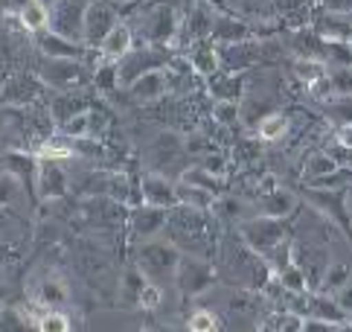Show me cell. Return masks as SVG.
Masks as SVG:
<instances>
[{
    "mask_svg": "<svg viewBox=\"0 0 352 332\" xmlns=\"http://www.w3.org/2000/svg\"><path fill=\"white\" fill-rule=\"evenodd\" d=\"M166 234L181 251L186 248L190 253L207 257V248L216 245V234H212V222L207 219V210H192L175 204L166 219Z\"/></svg>",
    "mask_w": 352,
    "mask_h": 332,
    "instance_id": "6da1fadb",
    "label": "cell"
},
{
    "mask_svg": "<svg viewBox=\"0 0 352 332\" xmlns=\"http://www.w3.org/2000/svg\"><path fill=\"white\" fill-rule=\"evenodd\" d=\"M239 236H242V242L250 251L265 260H271L283 245H288L285 219H276V216H265V213L254 216V219H245L239 225Z\"/></svg>",
    "mask_w": 352,
    "mask_h": 332,
    "instance_id": "7a4b0ae2",
    "label": "cell"
},
{
    "mask_svg": "<svg viewBox=\"0 0 352 332\" xmlns=\"http://www.w3.org/2000/svg\"><path fill=\"white\" fill-rule=\"evenodd\" d=\"M181 262V248L172 239H143V245L137 248V268L152 280V283H166L175 280V268Z\"/></svg>",
    "mask_w": 352,
    "mask_h": 332,
    "instance_id": "3957f363",
    "label": "cell"
},
{
    "mask_svg": "<svg viewBox=\"0 0 352 332\" xmlns=\"http://www.w3.org/2000/svg\"><path fill=\"white\" fill-rule=\"evenodd\" d=\"M181 23H184V15L178 9L169 3H157L148 9L140 21L143 41L155 44V47H175L181 38Z\"/></svg>",
    "mask_w": 352,
    "mask_h": 332,
    "instance_id": "277c9868",
    "label": "cell"
},
{
    "mask_svg": "<svg viewBox=\"0 0 352 332\" xmlns=\"http://www.w3.org/2000/svg\"><path fill=\"white\" fill-rule=\"evenodd\" d=\"M175 286L184 298H198L216 286V265L201 253H181V262L175 268Z\"/></svg>",
    "mask_w": 352,
    "mask_h": 332,
    "instance_id": "5b68a950",
    "label": "cell"
},
{
    "mask_svg": "<svg viewBox=\"0 0 352 332\" xmlns=\"http://www.w3.org/2000/svg\"><path fill=\"white\" fill-rule=\"evenodd\" d=\"M91 0H53L50 3L47 30L61 38H70L76 44H85V15Z\"/></svg>",
    "mask_w": 352,
    "mask_h": 332,
    "instance_id": "8992f818",
    "label": "cell"
},
{
    "mask_svg": "<svg viewBox=\"0 0 352 332\" xmlns=\"http://www.w3.org/2000/svg\"><path fill=\"white\" fill-rule=\"evenodd\" d=\"M303 178L309 187H320V189H341L352 181V169L338 166V160L329 155L326 149L311 152L303 160Z\"/></svg>",
    "mask_w": 352,
    "mask_h": 332,
    "instance_id": "52a82bcc",
    "label": "cell"
},
{
    "mask_svg": "<svg viewBox=\"0 0 352 332\" xmlns=\"http://www.w3.org/2000/svg\"><path fill=\"white\" fill-rule=\"evenodd\" d=\"M120 23V6L117 0H91L85 15V47L96 50L102 38Z\"/></svg>",
    "mask_w": 352,
    "mask_h": 332,
    "instance_id": "ba28073f",
    "label": "cell"
},
{
    "mask_svg": "<svg viewBox=\"0 0 352 332\" xmlns=\"http://www.w3.org/2000/svg\"><path fill=\"white\" fill-rule=\"evenodd\" d=\"M82 59H47L41 61L38 79L53 91H76L82 85Z\"/></svg>",
    "mask_w": 352,
    "mask_h": 332,
    "instance_id": "9c48e42d",
    "label": "cell"
},
{
    "mask_svg": "<svg viewBox=\"0 0 352 332\" xmlns=\"http://www.w3.org/2000/svg\"><path fill=\"white\" fill-rule=\"evenodd\" d=\"M67 172L61 169V160H50L38 158V169H35V189L38 198L44 201H56L61 196H67Z\"/></svg>",
    "mask_w": 352,
    "mask_h": 332,
    "instance_id": "30bf717a",
    "label": "cell"
},
{
    "mask_svg": "<svg viewBox=\"0 0 352 332\" xmlns=\"http://www.w3.org/2000/svg\"><path fill=\"white\" fill-rule=\"evenodd\" d=\"M172 91V85H169V70H163V68H152V70H146L140 73L137 79L129 85V94L134 102H157L163 99Z\"/></svg>",
    "mask_w": 352,
    "mask_h": 332,
    "instance_id": "8fae6325",
    "label": "cell"
},
{
    "mask_svg": "<svg viewBox=\"0 0 352 332\" xmlns=\"http://www.w3.org/2000/svg\"><path fill=\"white\" fill-rule=\"evenodd\" d=\"M140 198L148 207L172 210L175 204H178V198H175V181H169V178L160 172H148L140 181Z\"/></svg>",
    "mask_w": 352,
    "mask_h": 332,
    "instance_id": "7c38bea8",
    "label": "cell"
},
{
    "mask_svg": "<svg viewBox=\"0 0 352 332\" xmlns=\"http://www.w3.org/2000/svg\"><path fill=\"white\" fill-rule=\"evenodd\" d=\"M259 59H262V47H256L250 38H248V41H239V44H221L219 47L221 70H230V73L254 68Z\"/></svg>",
    "mask_w": 352,
    "mask_h": 332,
    "instance_id": "4fadbf2b",
    "label": "cell"
},
{
    "mask_svg": "<svg viewBox=\"0 0 352 332\" xmlns=\"http://www.w3.org/2000/svg\"><path fill=\"white\" fill-rule=\"evenodd\" d=\"M96 50H99V61H114L117 65L122 56H129L134 50V27L131 23H125V21H120L117 27L102 38V44H99Z\"/></svg>",
    "mask_w": 352,
    "mask_h": 332,
    "instance_id": "5bb4252c",
    "label": "cell"
},
{
    "mask_svg": "<svg viewBox=\"0 0 352 332\" xmlns=\"http://www.w3.org/2000/svg\"><path fill=\"white\" fill-rule=\"evenodd\" d=\"M166 219H169V210H160V207H148V204H140L134 207L131 213V231L137 239H152L160 231H166Z\"/></svg>",
    "mask_w": 352,
    "mask_h": 332,
    "instance_id": "9a60e30c",
    "label": "cell"
},
{
    "mask_svg": "<svg viewBox=\"0 0 352 332\" xmlns=\"http://www.w3.org/2000/svg\"><path fill=\"white\" fill-rule=\"evenodd\" d=\"M250 38V23L245 18H228V15H216L212 21V32H210V41L212 44H239V41H248Z\"/></svg>",
    "mask_w": 352,
    "mask_h": 332,
    "instance_id": "2e32d148",
    "label": "cell"
},
{
    "mask_svg": "<svg viewBox=\"0 0 352 332\" xmlns=\"http://www.w3.org/2000/svg\"><path fill=\"white\" fill-rule=\"evenodd\" d=\"M175 198H178L181 207L212 210V204H216L219 193H212V189L201 187V184H192V181H184V178H178V181H175Z\"/></svg>",
    "mask_w": 352,
    "mask_h": 332,
    "instance_id": "e0dca14e",
    "label": "cell"
},
{
    "mask_svg": "<svg viewBox=\"0 0 352 332\" xmlns=\"http://www.w3.org/2000/svg\"><path fill=\"white\" fill-rule=\"evenodd\" d=\"M38 50L47 59H82L87 47L70 41V38H61V35L50 32V30H41L38 32Z\"/></svg>",
    "mask_w": 352,
    "mask_h": 332,
    "instance_id": "ac0fdd59",
    "label": "cell"
},
{
    "mask_svg": "<svg viewBox=\"0 0 352 332\" xmlns=\"http://www.w3.org/2000/svg\"><path fill=\"white\" fill-rule=\"evenodd\" d=\"M186 61H190V68L198 73V76H212L216 70H221V61H219V44H212L210 38L204 41H198L190 47V53H186Z\"/></svg>",
    "mask_w": 352,
    "mask_h": 332,
    "instance_id": "d6986e66",
    "label": "cell"
},
{
    "mask_svg": "<svg viewBox=\"0 0 352 332\" xmlns=\"http://www.w3.org/2000/svg\"><path fill=\"white\" fill-rule=\"evenodd\" d=\"M259 210L265 216H276V219H285L297 210V196L292 189H283V187H274L268 193L259 196Z\"/></svg>",
    "mask_w": 352,
    "mask_h": 332,
    "instance_id": "ffe728a7",
    "label": "cell"
},
{
    "mask_svg": "<svg viewBox=\"0 0 352 332\" xmlns=\"http://www.w3.org/2000/svg\"><path fill=\"white\" fill-rule=\"evenodd\" d=\"M314 35H320L323 41H346L352 38V21L344 15V12H332V15H326L318 21V27H314Z\"/></svg>",
    "mask_w": 352,
    "mask_h": 332,
    "instance_id": "44dd1931",
    "label": "cell"
},
{
    "mask_svg": "<svg viewBox=\"0 0 352 332\" xmlns=\"http://www.w3.org/2000/svg\"><path fill=\"white\" fill-rule=\"evenodd\" d=\"M288 129H292V120L280 111H271L256 123V137L262 143H276V140H283L288 134Z\"/></svg>",
    "mask_w": 352,
    "mask_h": 332,
    "instance_id": "7402d4cb",
    "label": "cell"
},
{
    "mask_svg": "<svg viewBox=\"0 0 352 332\" xmlns=\"http://www.w3.org/2000/svg\"><path fill=\"white\" fill-rule=\"evenodd\" d=\"M230 9L239 18L250 21H271L276 15V3L274 0H230Z\"/></svg>",
    "mask_w": 352,
    "mask_h": 332,
    "instance_id": "603a6c76",
    "label": "cell"
},
{
    "mask_svg": "<svg viewBox=\"0 0 352 332\" xmlns=\"http://www.w3.org/2000/svg\"><path fill=\"white\" fill-rule=\"evenodd\" d=\"M207 85L212 87V96L216 99H236L242 94L239 73H230V70H216L212 76H207Z\"/></svg>",
    "mask_w": 352,
    "mask_h": 332,
    "instance_id": "cb8c5ba5",
    "label": "cell"
},
{
    "mask_svg": "<svg viewBox=\"0 0 352 332\" xmlns=\"http://www.w3.org/2000/svg\"><path fill=\"white\" fill-rule=\"evenodd\" d=\"M349 280H352V268L349 265L329 262V265H326V271H323V277H320L318 291H323V295H338V291H341Z\"/></svg>",
    "mask_w": 352,
    "mask_h": 332,
    "instance_id": "d4e9b609",
    "label": "cell"
},
{
    "mask_svg": "<svg viewBox=\"0 0 352 332\" xmlns=\"http://www.w3.org/2000/svg\"><path fill=\"white\" fill-rule=\"evenodd\" d=\"M15 21L21 23V30H23V32L38 35L41 30H47V21H50V6H44L41 0H32V3H30L27 9H23Z\"/></svg>",
    "mask_w": 352,
    "mask_h": 332,
    "instance_id": "484cf974",
    "label": "cell"
},
{
    "mask_svg": "<svg viewBox=\"0 0 352 332\" xmlns=\"http://www.w3.org/2000/svg\"><path fill=\"white\" fill-rule=\"evenodd\" d=\"M184 149H186V143L178 134H160L152 143V158L157 163H172V160H178L184 155Z\"/></svg>",
    "mask_w": 352,
    "mask_h": 332,
    "instance_id": "4316f807",
    "label": "cell"
},
{
    "mask_svg": "<svg viewBox=\"0 0 352 332\" xmlns=\"http://www.w3.org/2000/svg\"><path fill=\"white\" fill-rule=\"evenodd\" d=\"M3 99L15 102V105H27L30 99H35V82L30 76H12L3 85Z\"/></svg>",
    "mask_w": 352,
    "mask_h": 332,
    "instance_id": "83f0119b",
    "label": "cell"
},
{
    "mask_svg": "<svg viewBox=\"0 0 352 332\" xmlns=\"http://www.w3.org/2000/svg\"><path fill=\"white\" fill-rule=\"evenodd\" d=\"M50 117L53 120H70L73 114H79V111H85V102H82V96H76V91H58V96L53 99V105H50Z\"/></svg>",
    "mask_w": 352,
    "mask_h": 332,
    "instance_id": "f1b7e54d",
    "label": "cell"
},
{
    "mask_svg": "<svg viewBox=\"0 0 352 332\" xmlns=\"http://www.w3.org/2000/svg\"><path fill=\"white\" fill-rule=\"evenodd\" d=\"M76 152H73V140L70 137H56L50 134L47 140H41L38 146V158H50V160H70Z\"/></svg>",
    "mask_w": 352,
    "mask_h": 332,
    "instance_id": "f546056e",
    "label": "cell"
},
{
    "mask_svg": "<svg viewBox=\"0 0 352 332\" xmlns=\"http://www.w3.org/2000/svg\"><path fill=\"white\" fill-rule=\"evenodd\" d=\"M303 321H306L303 315H297V312H292V309H285V312H274V315H268L265 321L259 324V329H276V332H303Z\"/></svg>",
    "mask_w": 352,
    "mask_h": 332,
    "instance_id": "4dcf8cb0",
    "label": "cell"
},
{
    "mask_svg": "<svg viewBox=\"0 0 352 332\" xmlns=\"http://www.w3.org/2000/svg\"><path fill=\"white\" fill-rule=\"evenodd\" d=\"M326 111H329V120L338 125V129H349L352 125V94L326 99Z\"/></svg>",
    "mask_w": 352,
    "mask_h": 332,
    "instance_id": "1f68e13d",
    "label": "cell"
},
{
    "mask_svg": "<svg viewBox=\"0 0 352 332\" xmlns=\"http://www.w3.org/2000/svg\"><path fill=\"white\" fill-rule=\"evenodd\" d=\"M326 70H329V65H326V61H320V59L300 56V59L294 61V76H297V79L303 82L306 87H309L311 82H318L320 76H326Z\"/></svg>",
    "mask_w": 352,
    "mask_h": 332,
    "instance_id": "d6a6232c",
    "label": "cell"
},
{
    "mask_svg": "<svg viewBox=\"0 0 352 332\" xmlns=\"http://www.w3.org/2000/svg\"><path fill=\"white\" fill-rule=\"evenodd\" d=\"M38 298H41L47 306H53V309L65 306V303H67V286H65V280H61V277L44 280L41 289H38Z\"/></svg>",
    "mask_w": 352,
    "mask_h": 332,
    "instance_id": "836d02e7",
    "label": "cell"
},
{
    "mask_svg": "<svg viewBox=\"0 0 352 332\" xmlns=\"http://www.w3.org/2000/svg\"><path fill=\"white\" fill-rule=\"evenodd\" d=\"M233 160L242 163V166L262 160V140L259 137H239V143L233 149Z\"/></svg>",
    "mask_w": 352,
    "mask_h": 332,
    "instance_id": "e575fe53",
    "label": "cell"
},
{
    "mask_svg": "<svg viewBox=\"0 0 352 332\" xmlns=\"http://www.w3.org/2000/svg\"><path fill=\"white\" fill-rule=\"evenodd\" d=\"M91 129H94V117H91V111H79V114H73L70 120H65L61 123V132H65V137H70V140H76V137H87L91 134Z\"/></svg>",
    "mask_w": 352,
    "mask_h": 332,
    "instance_id": "d590c367",
    "label": "cell"
},
{
    "mask_svg": "<svg viewBox=\"0 0 352 332\" xmlns=\"http://www.w3.org/2000/svg\"><path fill=\"white\" fill-rule=\"evenodd\" d=\"M239 114H242V108L236 99H216V105H212V120L219 125H228V129L239 123Z\"/></svg>",
    "mask_w": 352,
    "mask_h": 332,
    "instance_id": "8d00e7d4",
    "label": "cell"
},
{
    "mask_svg": "<svg viewBox=\"0 0 352 332\" xmlns=\"http://www.w3.org/2000/svg\"><path fill=\"white\" fill-rule=\"evenodd\" d=\"M221 326L219 315L210 312V309H195L190 318H186V329L190 332H216Z\"/></svg>",
    "mask_w": 352,
    "mask_h": 332,
    "instance_id": "74e56055",
    "label": "cell"
},
{
    "mask_svg": "<svg viewBox=\"0 0 352 332\" xmlns=\"http://www.w3.org/2000/svg\"><path fill=\"white\" fill-rule=\"evenodd\" d=\"M181 178H184V181H192V184L207 187V189H212V193H219V189H221V178L212 175L210 169H204L201 163H198V166H190V169H184Z\"/></svg>",
    "mask_w": 352,
    "mask_h": 332,
    "instance_id": "f35d334b",
    "label": "cell"
},
{
    "mask_svg": "<svg viewBox=\"0 0 352 332\" xmlns=\"http://www.w3.org/2000/svg\"><path fill=\"white\" fill-rule=\"evenodd\" d=\"M21 198V178L15 172H0V207H9Z\"/></svg>",
    "mask_w": 352,
    "mask_h": 332,
    "instance_id": "ab89813d",
    "label": "cell"
},
{
    "mask_svg": "<svg viewBox=\"0 0 352 332\" xmlns=\"http://www.w3.org/2000/svg\"><path fill=\"white\" fill-rule=\"evenodd\" d=\"M326 73H329V82H332L335 96L352 94V65H332Z\"/></svg>",
    "mask_w": 352,
    "mask_h": 332,
    "instance_id": "60d3db41",
    "label": "cell"
},
{
    "mask_svg": "<svg viewBox=\"0 0 352 332\" xmlns=\"http://www.w3.org/2000/svg\"><path fill=\"white\" fill-rule=\"evenodd\" d=\"M160 303H163V289H160V283H148L140 289V295H137V306L140 309H146V312H155V309H160Z\"/></svg>",
    "mask_w": 352,
    "mask_h": 332,
    "instance_id": "b9f144b4",
    "label": "cell"
},
{
    "mask_svg": "<svg viewBox=\"0 0 352 332\" xmlns=\"http://www.w3.org/2000/svg\"><path fill=\"white\" fill-rule=\"evenodd\" d=\"M70 318L65 315V312H58V309H50L47 312V318L41 321V326L38 329H44V332H70Z\"/></svg>",
    "mask_w": 352,
    "mask_h": 332,
    "instance_id": "7bdbcfd3",
    "label": "cell"
},
{
    "mask_svg": "<svg viewBox=\"0 0 352 332\" xmlns=\"http://www.w3.org/2000/svg\"><path fill=\"white\" fill-rule=\"evenodd\" d=\"M201 166L219 178H224V172H228V160H224V155H216V152H207V155L201 158Z\"/></svg>",
    "mask_w": 352,
    "mask_h": 332,
    "instance_id": "ee69618b",
    "label": "cell"
},
{
    "mask_svg": "<svg viewBox=\"0 0 352 332\" xmlns=\"http://www.w3.org/2000/svg\"><path fill=\"white\" fill-rule=\"evenodd\" d=\"M212 210H216L219 216H230V219H233V216H239V213H242V204H239L236 198H216V204H212Z\"/></svg>",
    "mask_w": 352,
    "mask_h": 332,
    "instance_id": "f6af8a7d",
    "label": "cell"
},
{
    "mask_svg": "<svg viewBox=\"0 0 352 332\" xmlns=\"http://www.w3.org/2000/svg\"><path fill=\"white\" fill-rule=\"evenodd\" d=\"M32 3V0H0V15L6 18H18L23 9H27Z\"/></svg>",
    "mask_w": 352,
    "mask_h": 332,
    "instance_id": "bcb514c9",
    "label": "cell"
},
{
    "mask_svg": "<svg viewBox=\"0 0 352 332\" xmlns=\"http://www.w3.org/2000/svg\"><path fill=\"white\" fill-rule=\"evenodd\" d=\"M335 300H338V306H341V309H344V312L352 318V280H349V283H346L341 291H338Z\"/></svg>",
    "mask_w": 352,
    "mask_h": 332,
    "instance_id": "7dc6e473",
    "label": "cell"
},
{
    "mask_svg": "<svg viewBox=\"0 0 352 332\" xmlns=\"http://www.w3.org/2000/svg\"><path fill=\"white\" fill-rule=\"evenodd\" d=\"M323 6L329 12H349L352 9V0H323Z\"/></svg>",
    "mask_w": 352,
    "mask_h": 332,
    "instance_id": "c3c4849f",
    "label": "cell"
},
{
    "mask_svg": "<svg viewBox=\"0 0 352 332\" xmlns=\"http://www.w3.org/2000/svg\"><path fill=\"white\" fill-rule=\"evenodd\" d=\"M346 216H349V222H352V187H346Z\"/></svg>",
    "mask_w": 352,
    "mask_h": 332,
    "instance_id": "681fc988",
    "label": "cell"
},
{
    "mask_svg": "<svg viewBox=\"0 0 352 332\" xmlns=\"http://www.w3.org/2000/svg\"><path fill=\"white\" fill-rule=\"evenodd\" d=\"M349 47H352V38H349Z\"/></svg>",
    "mask_w": 352,
    "mask_h": 332,
    "instance_id": "f907efd6",
    "label": "cell"
}]
</instances>
